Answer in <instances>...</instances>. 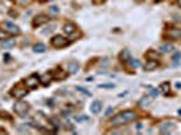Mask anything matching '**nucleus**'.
<instances>
[{
    "mask_svg": "<svg viewBox=\"0 0 181 135\" xmlns=\"http://www.w3.org/2000/svg\"><path fill=\"white\" fill-rule=\"evenodd\" d=\"M78 62H76V61H70V62H68V65H66V68H68V72L69 73H72V74H74L78 70Z\"/></svg>",
    "mask_w": 181,
    "mask_h": 135,
    "instance_id": "f8f14e48",
    "label": "nucleus"
},
{
    "mask_svg": "<svg viewBox=\"0 0 181 135\" xmlns=\"http://www.w3.org/2000/svg\"><path fill=\"white\" fill-rule=\"evenodd\" d=\"M155 2H162V0H155Z\"/></svg>",
    "mask_w": 181,
    "mask_h": 135,
    "instance_id": "72a5a7b5",
    "label": "nucleus"
},
{
    "mask_svg": "<svg viewBox=\"0 0 181 135\" xmlns=\"http://www.w3.org/2000/svg\"><path fill=\"white\" fill-rule=\"evenodd\" d=\"M53 78H54L53 73H45L42 77H39V81H41V84H43V85H49Z\"/></svg>",
    "mask_w": 181,
    "mask_h": 135,
    "instance_id": "9d476101",
    "label": "nucleus"
},
{
    "mask_svg": "<svg viewBox=\"0 0 181 135\" xmlns=\"http://www.w3.org/2000/svg\"><path fill=\"white\" fill-rule=\"evenodd\" d=\"M130 65H131V68L137 69V68L140 66V62H139V59H132V58H130Z\"/></svg>",
    "mask_w": 181,
    "mask_h": 135,
    "instance_id": "412c9836",
    "label": "nucleus"
},
{
    "mask_svg": "<svg viewBox=\"0 0 181 135\" xmlns=\"http://www.w3.org/2000/svg\"><path fill=\"white\" fill-rule=\"evenodd\" d=\"M150 93H151V96H153V97H157V96H158L159 92H158V89H153V88H150Z\"/></svg>",
    "mask_w": 181,
    "mask_h": 135,
    "instance_id": "cd10ccee",
    "label": "nucleus"
},
{
    "mask_svg": "<svg viewBox=\"0 0 181 135\" xmlns=\"http://www.w3.org/2000/svg\"><path fill=\"white\" fill-rule=\"evenodd\" d=\"M158 56H159V54L155 53V51H149V53H147V58H150V59H157V58H158Z\"/></svg>",
    "mask_w": 181,
    "mask_h": 135,
    "instance_id": "b1692460",
    "label": "nucleus"
},
{
    "mask_svg": "<svg viewBox=\"0 0 181 135\" xmlns=\"http://www.w3.org/2000/svg\"><path fill=\"white\" fill-rule=\"evenodd\" d=\"M159 51H161V53H172V51H174V46H173L172 43H164V45H161V47H159Z\"/></svg>",
    "mask_w": 181,
    "mask_h": 135,
    "instance_id": "4468645a",
    "label": "nucleus"
},
{
    "mask_svg": "<svg viewBox=\"0 0 181 135\" xmlns=\"http://www.w3.org/2000/svg\"><path fill=\"white\" fill-rule=\"evenodd\" d=\"M10 37V32L8 31H4V30H0V40H4Z\"/></svg>",
    "mask_w": 181,
    "mask_h": 135,
    "instance_id": "4be33fe9",
    "label": "nucleus"
},
{
    "mask_svg": "<svg viewBox=\"0 0 181 135\" xmlns=\"http://www.w3.org/2000/svg\"><path fill=\"white\" fill-rule=\"evenodd\" d=\"M177 4H178V7L181 8V0H177Z\"/></svg>",
    "mask_w": 181,
    "mask_h": 135,
    "instance_id": "473e14b6",
    "label": "nucleus"
},
{
    "mask_svg": "<svg viewBox=\"0 0 181 135\" xmlns=\"http://www.w3.org/2000/svg\"><path fill=\"white\" fill-rule=\"evenodd\" d=\"M0 119H7V120H11L10 115H8L7 112H2V111H0Z\"/></svg>",
    "mask_w": 181,
    "mask_h": 135,
    "instance_id": "a878e982",
    "label": "nucleus"
},
{
    "mask_svg": "<svg viewBox=\"0 0 181 135\" xmlns=\"http://www.w3.org/2000/svg\"><path fill=\"white\" fill-rule=\"evenodd\" d=\"M76 91H78V92H81V93H84L85 96H91V92L86 91L85 88H81V86H76Z\"/></svg>",
    "mask_w": 181,
    "mask_h": 135,
    "instance_id": "5701e85b",
    "label": "nucleus"
},
{
    "mask_svg": "<svg viewBox=\"0 0 181 135\" xmlns=\"http://www.w3.org/2000/svg\"><path fill=\"white\" fill-rule=\"evenodd\" d=\"M137 118V113L134 111H123V112L118 113L116 116H113V119L111 120V126L113 127H118V126H123V124H127L130 122H132L134 119Z\"/></svg>",
    "mask_w": 181,
    "mask_h": 135,
    "instance_id": "f257e3e1",
    "label": "nucleus"
},
{
    "mask_svg": "<svg viewBox=\"0 0 181 135\" xmlns=\"http://www.w3.org/2000/svg\"><path fill=\"white\" fill-rule=\"evenodd\" d=\"M157 68H158V62H157L155 59H149L145 64L143 69H145L146 72H150V70H154V69H157Z\"/></svg>",
    "mask_w": 181,
    "mask_h": 135,
    "instance_id": "1a4fd4ad",
    "label": "nucleus"
},
{
    "mask_svg": "<svg viewBox=\"0 0 181 135\" xmlns=\"http://www.w3.org/2000/svg\"><path fill=\"white\" fill-rule=\"evenodd\" d=\"M39 82H41V81H39V77H38L37 74H31L30 77L26 78V86H27L29 89L37 88V85H38Z\"/></svg>",
    "mask_w": 181,
    "mask_h": 135,
    "instance_id": "39448f33",
    "label": "nucleus"
},
{
    "mask_svg": "<svg viewBox=\"0 0 181 135\" xmlns=\"http://www.w3.org/2000/svg\"><path fill=\"white\" fill-rule=\"evenodd\" d=\"M47 22H49V16L45 15V14H39V15H37L34 18V20H32V26H34V27H39L41 24L47 23Z\"/></svg>",
    "mask_w": 181,
    "mask_h": 135,
    "instance_id": "0eeeda50",
    "label": "nucleus"
},
{
    "mask_svg": "<svg viewBox=\"0 0 181 135\" xmlns=\"http://www.w3.org/2000/svg\"><path fill=\"white\" fill-rule=\"evenodd\" d=\"M32 50H34L35 53H43V51H46V46L43 45V43H37V45H34Z\"/></svg>",
    "mask_w": 181,
    "mask_h": 135,
    "instance_id": "a211bd4d",
    "label": "nucleus"
},
{
    "mask_svg": "<svg viewBox=\"0 0 181 135\" xmlns=\"http://www.w3.org/2000/svg\"><path fill=\"white\" fill-rule=\"evenodd\" d=\"M50 12L51 14H58L59 12V8L57 7V5H51V7H50Z\"/></svg>",
    "mask_w": 181,
    "mask_h": 135,
    "instance_id": "bb28decb",
    "label": "nucleus"
},
{
    "mask_svg": "<svg viewBox=\"0 0 181 135\" xmlns=\"http://www.w3.org/2000/svg\"><path fill=\"white\" fill-rule=\"evenodd\" d=\"M176 128V124L173 122H166V123L159 124V132L161 134H170Z\"/></svg>",
    "mask_w": 181,
    "mask_h": 135,
    "instance_id": "423d86ee",
    "label": "nucleus"
},
{
    "mask_svg": "<svg viewBox=\"0 0 181 135\" xmlns=\"http://www.w3.org/2000/svg\"><path fill=\"white\" fill-rule=\"evenodd\" d=\"M111 113H112V108H108V110L105 111V116H110Z\"/></svg>",
    "mask_w": 181,
    "mask_h": 135,
    "instance_id": "7c9ffc66",
    "label": "nucleus"
},
{
    "mask_svg": "<svg viewBox=\"0 0 181 135\" xmlns=\"http://www.w3.org/2000/svg\"><path fill=\"white\" fill-rule=\"evenodd\" d=\"M119 58H120L122 62L130 61V51H128V50H123V51L120 53V56H119Z\"/></svg>",
    "mask_w": 181,
    "mask_h": 135,
    "instance_id": "f3484780",
    "label": "nucleus"
},
{
    "mask_svg": "<svg viewBox=\"0 0 181 135\" xmlns=\"http://www.w3.org/2000/svg\"><path fill=\"white\" fill-rule=\"evenodd\" d=\"M150 103H151V99H150V97L145 96V97H142V99L139 100L138 105H139V107H142V108H145V107H147V105L150 104Z\"/></svg>",
    "mask_w": 181,
    "mask_h": 135,
    "instance_id": "dca6fc26",
    "label": "nucleus"
},
{
    "mask_svg": "<svg viewBox=\"0 0 181 135\" xmlns=\"http://www.w3.org/2000/svg\"><path fill=\"white\" fill-rule=\"evenodd\" d=\"M161 91H162V93L169 94V93H170V85H169V82L161 84Z\"/></svg>",
    "mask_w": 181,
    "mask_h": 135,
    "instance_id": "aec40b11",
    "label": "nucleus"
},
{
    "mask_svg": "<svg viewBox=\"0 0 181 135\" xmlns=\"http://www.w3.org/2000/svg\"><path fill=\"white\" fill-rule=\"evenodd\" d=\"M5 27H7V30L11 32V34H15V35L20 34V30H19V27L15 26L14 23H11V22H5Z\"/></svg>",
    "mask_w": 181,
    "mask_h": 135,
    "instance_id": "9b49d317",
    "label": "nucleus"
},
{
    "mask_svg": "<svg viewBox=\"0 0 181 135\" xmlns=\"http://www.w3.org/2000/svg\"><path fill=\"white\" fill-rule=\"evenodd\" d=\"M14 111H15L18 115H26L27 112L30 111V105L27 104L26 101H22V100H19V101L15 103V105H14Z\"/></svg>",
    "mask_w": 181,
    "mask_h": 135,
    "instance_id": "7ed1b4c3",
    "label": "nucleus"
},
{
    "mask_svg": "<svg viewBox=\"0 0 181 135\" xmlns=\"http://www.w3.org/2000/svg\"><path fill=\"white\" fill-rule=\"evenodd\" d=\"M51 45L56 49H62L69 45V39L65 38L64 35H54V37L51 38Z\"/></svg>",
    "mask_w": 181,
    "mask_h": 135,
    "instance_id": "f03ea898",
    "label": "nucleus"
},
{
    "mask_svg": "<svg viewBox=\"0 0 181 135\" xmlns=\"http://www.w3.org/2000/svg\"><path fill=\"white\" fill-rule=\"evenodd\" d=\"M64 31L66 32V34L70 37V35L74 34V31H76V26H74L73 23H66V24L64 26Z\"/></svg>",
    "mask_w": 181,
    "mask_h": 135,
    "instance_id": "2eb2a0df",
    "label": "nucleus"
},
{
    "mask_svg": "<svg viewBox=\"0 0 181 135\" xmlns=\"http://www.w3.org/2000/svg\"><path fill=\"white\" fill-rule=\"evenodd\" d=\"M181 58V54L180 53H177V54H174V56H173V59H174V61H177V59H180Z\"/></svg>",
    "mask_w": 181,
    "mask_h": 135,
    "instance_id": "c756f323",
    "label": "nucleus"
},
{
    "mask_svg": "<svg viewBox=\"0 0 181 135\" xmlns=\"http://www.w3.org/2000/svg\"><path fill=\"white\" fill-rule=\"evenodd\" d=\"M137 130H142V124H140V123L137 124Z\"/></svg>",
    "mask_w": 181,
    "mask_h": 135,
    "instance_id": "2f4dec72",
    "label": "nucleus"
},
{
    "mask_svg": "<svg viewBox=\"0 0 181 135\" xmlns=\"http://www.w3.org/2000/svg\"><path fill=\"white\" fill-rule=\"evenodd\" d=\"M2 46L4 49H11V47H14V46H15V40L11 39V38H10V39H5L4 42L2 43Z\"/></svg>",
    "mask_w": 181,
    "mask_h": 135,
    "instance_id": "6ab92c4d",
    "label": "nucleus"
},
{
    "mask_svg": "<svg viewBox=\"0 0 181 135\" xmlns=\"http://www.w3.org/2000/svg\"><path fill=\"white\" fill-rule=\"evenodd\" d=\"M27 89H29L27 86H23L19 84V85H15L11 89V94H12L14 97H16V99H22V97H24L27 94V92H29Z\"/></svg>",
    "mask_w": 181,
    "mask_h": 135,
    "instance_id": "20e7f679",
    "label": "nucleus"
},
{
    "mask_svg": "<svg viewBox=\"0 0 181 135\" xmlns=\"http://www.w3.org/2000/svg\"><path fill=\"white\" fill-rule=\"evenodd\" d=\"M101 107H103L101 101H99V100H95V101L91 104V111L93 113H99L100 111H101Z\"/></svg>",
    "mask_w": 181,
    "mask_h": 135,
    "instance_id": "ddd939ff",
    "label": "nucleus"
},
{
    "mask_svg": "<svg viewBox=\"0 0 181 135\" xmlns=\"http://www.w3.org/2000/svg\"><path fill=\"white\" fill-rule=\"evenodd\" d=\"M166 37L170 39H180L181 38V28H170L167 30Z\"/></svg>",
    "mask_w": 181,
    "mask_h": 135,
    "instance_id": "6e6552de",
    "label": "nucleus"
},
{
    "mask_svg": "<svg viewBox=\"0 0 181 135\" xmlns=\"http://www.w3.org/2000/svg\"><path fill=\"white\" fill-rule=\"evenodd\" d=\"M99 88H100V89H101V88L111 89V88H115V85H113V84H100V85H99Z\"/></svg>",
    "mask_w": 181,
    "mask_h": 135,
    "instance_id": "393cba45",
    "label": "nucleus"
},
{
    "mask_svg": "<svg viewBox=\"0 0 181 135\" xmlns=\"http://www.w3.org/2000/svg\"><path fill=\"white\" fill-rule=\"evenodd\" d=\"M18 3H19L20 5H27V4L30 3V0H18Z\"/></svg>",
    "mask_w": 181,
    "mask_h": 135,
    "instance_id": "c85d7f7f",
    "label": "nucleus"
}]
</instances>
